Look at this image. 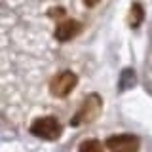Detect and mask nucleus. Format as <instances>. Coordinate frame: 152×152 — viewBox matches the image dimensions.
I'll list each match as a JSON object with an SVG mask.
<instances>
[{"label": "nucleus", "mask_w": 152, "mask_h": 152, "mask_svg": "<svg viewBox=\"0 0 152 152\" xmlns=\"http://www.w3.org/2000/svg\"><path fill=\"white\" fill-rule=\"evenodd\" d=\"M101 108H103V99L101 95L97 93H89L88 97L80 103L78 110L72 118H70V126L72 127H78V126H84V124H89L93 122L95 118L101 114Z\"/></svg>", "instance_id": "f257e3e1"}, {"label": "nucleus", "mask_w": 152, "mask_h": 152, "mask_svg": "<svg viewBox=\"0 0 152 152\" xmlns=\"http://www.w3.org/2000/svg\"><path fill=\"white\" fill-rule=\"evenodd\" d=\"M31 133L44 141H57L63 133V127L55 116H42L31 124Z\"/></svg>", "instance_id": "f03ea898"}, {"label": "nucleus", "mask_w": 152, "mask_h": 152, "mask_svg": "<svg viewBox=\"0 0 152 152\" xmlns=\"http://www.w3.org/2000/svg\"><path fill=\"white\" fill-rule=\"evenodd\" d=\"M78 84V76L70 70H63V72L55 74L50 82V91L53 97H66Z\"/></svg>", "instance_id": "7ed1b4c3"}, {"label": "nucleus", "mask_w": 152, "mask_h": 152, "mask_svg": "<svg viewBox=\"0 0 152 152\" xmlns=\"http://www.w3.org/2000/svg\"><path fill=\"white\" fill-rule=\"evenodd\" d=\"M104 146L112 152H135L139 148V139L135 135H112Z\"/></svg>", "instance_id": "20e7f679"}, {"label": "nucleus", "mask_w": 152, "mask_h": 152, "mask_svg": "<svg viewBox=\"0 0 152 152\" xmlns=\"http://www.w3.org/2000/svg\"><path fill=\"white\" fill-rule=\"evenodd\" d=\"M80 31H82V23L80 21H76V19H63L55 28V38L59 42H69L74 36H78Z\"/></svg>", "instance_id": "39448f33"}, {"label": "nucleus", "mask_w": 152, "mask_h": 152, "mask_svg": "<svg viewBox=\"0 0 152 152\" xmlns=\"http://www.w3.org/2000/svg\"><path fill=\"white\" fill-rule=\"evenodd\" d=\"M142 19H145L142 6H141L139 2H135L131 6V10H129V25H131V28H139L141 23H142Z\"/></svg>", "instance_id": "423d86ee"}, {"label": "nucleus", "mask_w": 152, "mask_h": 152, "mask_svg": "<svg viewBox=\"0 0 152 152\" xmlns=\"http://www.w3.org/2000/svg\"><path fill=\"white\" fill-rule=\"evenodd\" d=\"M137 84V76H135V70L131 69H126L122 70V76H120V91H127L129 88H133V86Z\"/></svg>", "instance_id": "0eeeda50"}, {"label": "nucleus", "mask_w": 152, "mask_h": 152, "mask_svg": "<svg viewBox=\"0 0 152 152\" xmlns=\"http://www.w3.org/2000/svg\"><path fill=\"white\" fill-rule=\"evenodd\" d=\"M78 148H80V150H86V152H88V150L101 152V150H103V145H101L99 141H86V142H82V145L78 146Z\"/></svg>", "instance_id": "6e6552de"}, {"label": "nucleus", "mask_w": 152, "mask_h": 152, "mask_svg": "<svg viewBox=\"0 0 152 152\" xmlns=\"http://www.w3.org/2000/svg\"><path fill=\"white\" fill-rule=\"evenodd\" d=\"M48 15H50L51 19H61L65 15V10L63 8H53V10H50V12H48Z\"/></svg>", "instance_id": "1a4fd4ad"}, {"label": "nucleus", "mask_w": 152, "mask_h": 152, "mask_svg": "<svg viewBox=\"0 0 152 152\" xmlns=\"http://www.w3.org/2000/svg\"><path fill=\"white\" fill-rule=\"evenodd\" d=\"M82 2L86 4V6H89V8H91V6H95V4L99 2V0H82Z\"/></svg>", "instance_id": "9d476101"}]
</instances>
